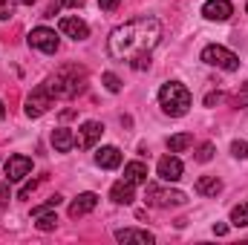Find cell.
<instances>
[{
	"label": "cell",
	"instance_id": "4dcf8cb0",
	"mask_svg": "<svg viewBox=\"0 0 248 245\" xmlns=\"http://www.w3.org/2000/svg\"><path fill=\"white\" fill-rule=\"evenodd\" d=\"M66 6H84V0H63Z\"/></svg>",
	"mask_w": 248,
	"mask_h": 245
},
{
	"label": "cell",
	"instance_id": "8992f818",
	"mask_svg": "<svg viewBox=\"0 0 248 245\" xmlns=\"http://www.w3.org/2000/svg\"><path fill=\"white\" fill-rule=\"evenodd\" d=\"M52 101H55V95L49 92L46 84L38 87V90H32V95L26 98V116H29V119H41V116L52 107Z\"/></svg>",
	"mask_w": 248,
	"mask_h": 245
},
{
	"label": "cell",
	"instance_id": "52a82bcc",
	"mask_svg": "<svg viewBox=\"0 0 248 245\" xmlns=\"http://www.w3.org/2000/svg\"><path fill=\"white\" fill-rule=\"evenodd\" d=\"M58 35L52 32V29H46V26H38V29H32L29 32V46L32 49H41V52H46V55H52V52H58Z\"/></svg>",
	"mask_w": 248,
	"mask_h": 245
},
{
	"label": "cell",
	"instance_id": "83f0119b",
	"mask_svg": "<svg viewBox=\"0 0 248 245\" xmlns=\"http://www.w3.org/2000/svg\"><path fill=\"white\" fill-rule=\"evenodd\" d=\"M119 3H122V0H98V6H101L104 12H113V9H119Z\"/></svg>",
	"mask_w": 248,
	"mask_h": 245
},
{
	"label": "cell",
	"instance_id": "9c48e42d",
	"mask_svg": "<svg viewBox=\"0 0 248 245\" xmlns=\"http://www.w3.org/2000/svg\"><path fill=\"white\" fill-rule=\"evenodd\" d=\"M156 173H159L162 182H179L182 173H185V168H182V162L176 156H162L159 165H156Z\"/></svg>",
	"mask_w": 248,
	"mask_h": 245
},
{
	"label": "cell",
	"instance_id": "6da1fadb",
	"mask_svg": "<svg viewBox=\"0 0 248 245\" xmlns=\"http://www.w3.org/2000/svg\"><path fill=\"white\" fill-rule=\"evenodd\" d=\"M162 41V23L156 17H133L110 32L107 52L116 61H127L133 69H147L150 66V52Z\"/></svg>",
	"mask_w": 248,
	"mask_h": 245
},
{
	"label": "cell",
	"instance_id": "e0dca14e",
	"mask_svg": "<svg viewBox=\"0 0 248 245\" xmlns=\"http://www.w3.org/2000/svg\"><path fill=\"white\" fill-rule=\"evenodd\" d=\"M52 147H55L58 153H69V150L75 147V136H72V130H66V127L52 130Z\"/></svg>",
	"mask_w": 248,
	"mask_h": 245
},
{
	"label": "cell",
	"instance_id": "ba28073f",
	"mask_svg": "<svg viewBox=\"0 0 248 245\" xmlns=\"http://www.w3.org/2000/svg\"><path fill=\"white\" fill-rule=\"evenodd\" d=\"M32 173V159L29 156H9V162H6V179L9 182H20V179H26Z\"/></svg>",
	"mask_w": 248,
	"mask_h": 245
},
{
	"label": "cell",
	"instance_id": "5b68a950",
	"mask_svg": "<svg viewBox=\"0 0 248 245\" xmlns=\"http://www.w3.org/2000/svg\"><path fill=\"white\" fill-rule=\"evenodd\" d=\"M144 199H147V205H153V208H170V205H185L187 202V196L182 190H165V187H159V184H147Z\"/></svg>",
	"mask_w": 248,
	"mask_h": 245
},
{
	"label": "cell",
	"instance_id": "8fae6325",
	"mask_svg": "<svg viewBox=\"0 0 248 245\" xmlns=\"http://www.w3.org/2000/svg\"><path fill=\"white\" fill-rule=\"evenodd\" d=\"M58 29H61L66 38H72V41H87L90 38V26L81 17H61Z\"/></svg>",
	"mask_w": 248,
	"mask_h": 245
},
{
	"label": "cell",
	"instance_id": "f546056e",
	"mask_svg": "<svg viewBox=\"0 0 248 245\" xmlns=\"http://www.w3.org/2000/svg\"><path fill=\"white\" fill-rule=\"evenodd\" d=\"M217 101H222V95H219V92H211V95L205 98V104H208V107H214Z\"/></svg>",
	"mask_w": 248,
	"mask_h": 245
},
{
	"label": "cell",
	"instance_id": "d4e9b609",
	"mask_svg": "<svg viewBox=\"0 0 248 245\" xmlns=\"http://www.w3.org/2000/svg\"><path fill=\"white\" fill-rule=\"evenodd\" d=\"M231 156H234V159H248V141L237 138V141L231 144Z\"/></svg>",
	"mask_w": 248,
	"mask_h": 245
},
{
	"label": "cell",
	"instance_id": "ac0fdd59",
	"mask_svg": "<svg viewBox=\"0 0 248 245\" xmlns=\"http://www.w3.org/2000/svg\"><path fill=\"white\" fill-rule=\"evenodd\" d=\"M124 179L133 182V184L147 182V165H144V162H130V165H124Z\"/></svg>",
	"mask_w": 248,
	"mask_h": 245
},
{
	"label": "cell",
	"instance_id": "5bb4252c",
	"mask_svg": "<svg viewBox=\"0 0 248 245\" xmlns=\"http://www.w3.org/2000/svg\"><path fill=\"white\" fill-rule=\"evenodd\" d=\"M95 165L104 168V170H116V168L122 165V150H119V147H98Z\"/></svg>",
	"mask_w": 248,
	"mask_h": 245
},
{
	"label": "cell",
	"instance_id": "d6a6232c",
	"mask_svg": "<svg viewBox=\"0 0 248 245\" xmlns=\"http://www.w3.org/2000/svg\"><path fill=\"white\" fill-rule=\"evenodd\" d=\"M20 3H26V6H32V3H35V0H20Z\"/></svg>",
	"mask_w": 248,
	"mask_h": 245
},
{
	"label": "cell",
	"instance_id": "7a4b0ae2",
	"mask_svg": "<svg viewBox=\"0 0 248 245\" xmlns=\"http://www.w3.org/2000/svg\"><path fill=\"white\" fill-rule=\"evenodd\" d=\"M46 87H49V92H52L55 98H75L78 92H84L87 75H84V69H78V66H63V69L55 72V78H52Z\"/></svg>",
	"mask_w": 248,
	"mask_h": 245
},
{
	"label": "cell",
	"instance_id": "ffe728a7",
	"mask_svg": "<svg viewBox=\"0 0 248 245\" xmlns=\"http://www.w3.org/2000/svg\"><path fill=\"white\" fill-rule=\"evenodd\" d=\"M190 144H193V136H190V133H176V136L168 138V150H170V153H182Z\"/></svg>",
	"mask_w": 248,
	"mask_h": 245
},
{
	"label": "cell",
	"instance_id": "44dd1931",
	"mask_svg": "<svg viewBox=\"0 0 248 245\" xmlns=\"http://www.w3.org/2000/svg\"><path fill=\"white\" fill-rule=\"evenodd\" d=\"M231 225H237V228H246L248 225V205L246 202H240V205L231 208Z\"/></svg>",
	"mask_w": 248,
	"mask_h": 245
},
{
	"label": "cell",
	"instance_id": "484cf974",
	"mask_svg": "<svg viewBox=\"0 0 248 245\" xmlns=\"http://www.w3.org/2000/svg\"><path fill=\"white\" fill-rule=\"evenodd\" d=\"M234 104H237V107H248V81L240 87V92L234 95Z\"/></svg>",
	"mask_w": 248,
	"mask_h": 245
},
{
	"label": "cell",
	"instance_id": "603a6c76",
	"mask_svg": "<svg viewBox=\"0 0 248 245\" xmlns=\"http://www.w3.org/2000/svg\"><path fill=\"white\" fill-rule=\"evenodd\" d=\"M101 81H104V87H107L110 92H122V81H119V75L104 72V75H101Z\"/></svg>",
	"mask_w": 248,
	"mask_h": 245
},
{
	"label": "cell",
	"instance_id": "836d02e7",
	"mask_svg": "<svg viewBox=\"0 0 248 245\" xmlns=\"http://www.w3.org/2000/svg\"><path fill=\"white\" fill-rule=\"evenodd\" d=\"M246 12H248V3H246Z\"/></svg>",
	"mask_w": 248,
	"mask_h": 245
},
{
	"label": "cell",
	"instance_id": "7c38bea8",
	"mask_svg": "<svg viewBox=\"0 0 248 245\" xmlns=\"http://www.w3.org/2000/svg\"><path fill=\"white\" fill-rule=\"evenodd\" d=\"M101 133H104V124H101V122H84V124H81V130H78L75 144L87 150V147H93V144L101 138Z\"/></svg>",
	"mask_w": 248,
	"mask_h": 245
},
{
	"label": "cell",
	"instance_id": "cb8c5ba5",
	"mask_svg": "<svg viewBox=\"0 0 248 245\" xmlns=\"http://www.w3.org/2000/svg\"><path fill=\"white\" fill-rule=\"evenodd\" d=\"M214 159V144L211 141H205V144H199V150H196V162H211Z\"/></svg>",
	"mask_w": 248,
	"mask_h": 245
},
{
	"label": "cell",
	"instance_id": "2e32d148",
	"mask_svg": "<svg viewBox=\"0 0 248 245\" xmlns=\"http://www.w3.org/2000/svg\"><path fill=\"white\" fill-rule=\"evenodd\" d=\"M110 199H113L116 205H130V202L136 199V193H133V182H127V179L116 182L113 187H110Z\"/></svg>",
	"mask_w": 248,
	"mask_h": 245
},
{
	"label": "cell",
	"instance_id": "30bf717a",
	"mask_svg": "<svg viewBox=\"0 0 248 245\" xmlns=\"http://www.w3.org/2000/svg\"><path fill=\"white\" fill-rule=\"evenodd\" d=\"M202 15H205V20L222 23V20H228V17L234 15V3H231V0H205Z\"/></svg>",
	"mask_w": 248,
	"mask_h": 245
},
{
	"label": "cell",
	"instance_id": "4fadbf2b",
	"mask_svg": "<svg viewBox=\"0 0 248 245\" xmlns=\"http://www.w3.org/2000/svg\"><path fill=\"white\" fill-rule=\"evenodd\" d=\"M95 205H98V193L87 190V193H81V196L69 205V216H72V219L87 216V214H93V211H95Z\"/></svg>",
	"mask_w": 248,
	"mask_h": 245
},
{
	"label": "cell",
	"instance_id": "d6986e66",
	"mask_svg": "<svg viewBox=\"0 0 248 245\" xmlns=\"http://www.w3.org/2000/svg\"><path fill=\"white\" fill-rule=\"evenodd\" d=\"M219 190H222V182L217 176H199L196 179V193L199 196H217Z\"/></svg>",
	"mask_w": 248,
	"mask_h": 245
},
{
	"label": "cell",
	"instance_id": "4316f807",
	"mask_svg": "<svg viewBox=\"0 0 248 245\" xmlns=\"http://www.w3.org/2000/svg\"><path fill=\"white\" fill-rule=\"evenodd\" d=\"M12 15H15V6L9 0H0V20H9Z\"/></svg>",
	"mask_w": 248,
	"mask_h": 245
},
{
	"label": "cell",
	"instance_id": "7402d4cb",
	"mask_svg": "<svg viewBox=\"0 0 248 245\" xmlns=\"http://www.w3.org/2000/svg\"><path fill=\"white\" fill-rule=\"evenodd\" d=\"M38 219V228L41 231H55V225H58V216L52 214V211H46V214H41V216H35Z\"/></svg>",
	"mask_w": 248,
	"mask_h": 245
},
{
	"label": "cell",
	"instance_id": "277c9868",
	"mask_svg": "<svg viewBox=\"0 0 248 245\" xmlns=\"http://www.w3.org/2000/svg\"><path fill=\"white\" fill-rule=\"evenodd\" d=\"M202 61L208 63V66H219V69H225V72H237V69H240V58H237L231 49L219 46V44L205 46V49H202Z\"/></svg>",
	"mask_w": 248,
	"mask_h": 245
},
{
	"label": "cell",
	"instance_id": "9a60e30c",
	"mask_svg": "<svg viewBox=\"0 0 248 245\" xmlns=\"http://www.w3.org/2000/svg\"><path fill=\"white\" fill-rule=\"evenodd\" d=\"M116 240L119 243H141V245L156 243V237L150 231H139V228H122V231H116Z\"/></svg>",
	"mask_w": 248,
	"mask_h": 245
},
{
	"label": "cell",
	"instance_id": "f1b7e54d",
	"mask_svg": "<svg viewBox=\"0 0 248 245\" xmlns=\"http://www.w3.org/2000/svg\"><path fill=\"white\" fill-rule=\"evenodd\" d=\"M214 234H217V237H225V234H228V225H225V222H217V225H214Z\"/></svg>",
	"mask_w": 248,
	"mask_h": 245
},
{
	"label": "cell",
	"instance_id": "1f68e13d",
	"mask_svg": "<svg viewBox=\"0 0 248 245\" xmlns=\"http://www.w3.org/2000/svg\"><path fill=\"white\" fill-rule=\"evenodd\" d=\"M3 116H6V104L0 101V122H3Z\"/></svg>",
	"mask_w": 248,
	"mask_h": 245
},
{
	"label": "cell",
	"instance_id": "3957f363",
	"mask_svg": "<svg viewBox=\"0 0 248 245\" xmlns=\"http://www.w3.org/2000/svg\"><path fill=\"white\" fill-rule=\"evenodd\" d=\"M190 92H187L185 84H179V81H168L162 90H159V107L170 116V119H179V116H185L187 110H190Z\"/></svg>",
	"mask_w": 248,
	"mask_h": 245
}]
</instances>
